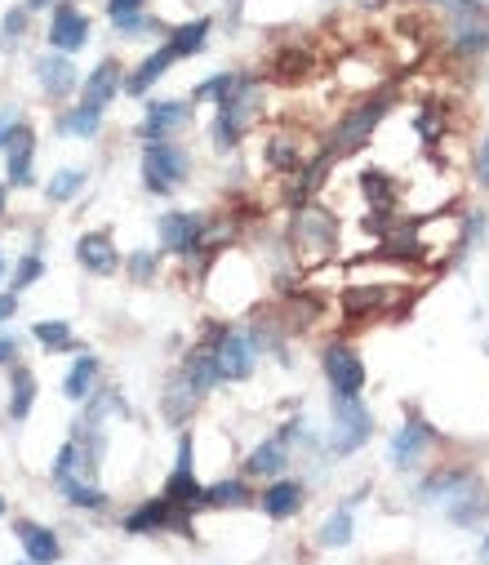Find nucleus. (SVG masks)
Instances as JSON below:
<instances>
[{"mask_svg":"<svg viewBox=\"0 0 489 565\" xmlns=\"http://www.w3.org/2000/svg\"><path fill=\"white\" fill-rule=\"evenodd\" d=\"M23 6H28V10L36 14V19H45V14H50V10L59 6V0H23Z\"/></svg>","mask_w":489,"mask_h":565,"instance_id":"51","label":"nucleus"},{"mask_svg":"<svg viewBox=\"0 0 489 565\" xmlns=\"http://www.w3.org/2000/svg\"><path fill=\"white\" fill-rule=\"evenodd\" d=\"M6 508H10V503H6V494H0V516H6Z\"/></svg>","mask_w":489,"mask_h":565,"instance_id":"55","label":"nucleus"},{"mask_svg":"<svg viewBox=\"0 0 489 565\" xmlns=\"http://www.w3.org/2000/svg\"><path fill=\"white\" fill-rule=\"evenodd\" d=\"M445 516H449V525H458V530H476L485 516H489V486L480 481V472H471L445 503Z\"/></svg>","mask_w":489,"mask_h":565,"instance_id":"27","label":"nucleus"},{"mask_svg":"<svg viewBox=\"0 0 489 565\" xmlns=\"http://www.w3.org/2000/svg\"><path fill=\"white\" fill-rule=\"evenodd\" d=\"M54 490L76 512H107V490L89 477H63V481H54Z\"/></svg>","mask_w":489,"mask_h":565,"instance_id":"40","label":"nucleus"},{"mask_svg":"<svg viewBox=\"0 0 489 565\" xmlns=\"http://www.w3.org/2000/svg\"><path fill=\"white\" fill-rule=\"evenodd\" d=\"M414 299H418V286H405V280H348V290L339 295V317L348 326L401 321L410 317Z\"/></svg>","mask_w":489,"mask_h":565,"instance_id":"4","label":"nucleus"},{"mask_svg":"<svg viewBox=\"0 0 489 565\" xmlns=\"http://www.w3.org/2000/svg\"><path fill=\"white\" fill-rule=\"evenodd\" d=\"M316 365H320V379L330 387V396H361L370 383L365 356L352 339H325L316 352Z\"/></svg>","mask_w":489,"mask_h":565,"instance_id":"14","label":"nucleus"},{"mask_svg":"<svg viewBox=\"0 0 489 565\" xmlns=\"http://www.w3.org/2000/svg\"><path fill=\"white\" fill-rule=\"evenodd\" d=\"M41 41H45V50L81 58L94 45V14H89V6H81V0H59V6L45 14Z\"/></svg>","mask_w":489,"mask_h":565,"instance_id":"15","label":"nucleus"},{"mask_svg":"<svg viewBox=\"0 0 489 565\" xmlns=\"http://www.w3.org/2000/svg\"><path fill=\"white\" fill-rule=\"evenodd\" d=\"M19 303H23V295H14V290H0V330H6V326L19 317Z\"/></svg>","mask_w":489,"mask_h":565,"instance_id":"49","label":"nucleus"},{"mask_svg":"<svg viewBox=\"0 0 489 565\" xmlns=\"http://www.w3.org/2000/svg\"><path fill=\"white\" fill-rule=\"evenodd\" d=\"M320 67H325L320 50H316L311 41L289 36V41H276V45H272V54H267V63H263V81H267L272 89H276V85H280V89H294V85L316 81Z\"/></svg>","mask_w":489,"mask_h":565,"instance_id":"16","label":"nucleus"},{"mask_svg":"<svg viewBox=\"0 0 489 565\" xmlns=\"http://www.w3.org/2000/svg\"><path fill=\"white\" fill-rule=\"evenodd\" d=\"M28 330H32V343H36L45 356H67V352H81V348H85V343L76 339L72 321H63V317H45V321H32Z\"/></svg>","mask_w":489,"mask_h":565,"instance_id":"37","label":"nucleus"},{"mask_svg":"<svg viewBox=\"0 0 489 565\" xmlns=\"http://www.w3.org/2000/svg\"><path fill=\"white\" fill-rule=\"evenodd\" d=\"M36 152H41V138H36V125L32 120H19L6 138V152H0V166H6V183L14 192H28L36 188Z\"/></svg>","mask_w":489,"mask_h":565,"instance_id":"20","label":"nucleus"},{"mask_svg":"<svg viewBox=\"0 0 489 565\" xmlns=\"http://www.w3.org/2000/svg\"><path fill=\"white\" fill-rule=\"evenodd\" d=\"M485 352H489V343H485Z\"/></svg>","mask_w":489,"mask_h":565,"instance_id":"58","label":"nucleus"},{"mask_svg":"<svg viewBox=\"0 0 489 565\" xmlns=\"http://www.w3.org/2000/svg\"><path fill=\"white\" fill-rule=\"evenodd\" d=\"M258 508H263V516H272V521H294L302 508H307V481H298V477H276V481H267L263 490H258Z\"/></svg>","mask_w":489,"mask_h":565,"instance_id":"29","label":"nucleus"},{"mask_svg":"<svg viewBox=\"0 0 489 565\" xmlns=\"http://www.w3.org/2000/svg\"><path fill=\"white\" fill-rule=\"evenodd\" d=\"M258 152H263L267 179H294L298 170H307L316 161L320 138L302 120H272L258 129Z\"/></svg>","mask_w":489,"mask_h":565,"instance_id":"6","label":"nucleus"},{"mask_svg":"<svg viewBox=\"0 0 489 565\" xmlns=\"http://www.w3.org/2000/svg\"><path fill=\"white\" fill-rule=\"evenodd\" d=\"M414 6H427L440 14H489L485 0H414Z\"/></svg>","mask_w":489,"mask_h":565,"instance_id":"45","label":"nucleus"},{"mask_svg":"<svg viewBox=\"0 0 489 565\" xmlns=\"http://www.w3.org/2000/svg\"><path fill=\"white\" fill-rule=\"evenodd\" d=\"M476 468L471 463H432V468H423L418 472V486H414V499L418 503H427V508H440L467 477H471Z\"/></svg>","mask_w":489,"mask_h":565,"instance_id":"30","label":"nucleus"},{"mask_svg":"<svg viewBox=\"0 0 489 565\" xmlns=\"http://www.w3.org/2000/svg\"><path fill=\"white\" fill-rule=\"evenodd\" d=\"M19 120H23L19 107H0V152H6V138H10V129H14Z\"/></svg>","mask_w":489,"mask_h":565,"instance_id":"50","label":"nucleus"},{"mask_svg":"<svg viewBox=\"0 0 489 565\" xmlns=\"http://www.w3.org/2000/svg\"><path fill=\"white\" fill-rule=\"evenodd\" d=\"M72 254H76V267H81L85 276H94V280H107V276H116V271L125 267V254H120L111 227H89V232H81Z\"/></svg>","mask_w":489,"mask_h":565,"instance_id":"23","label":"nucleus"},{"mask_svg":"<svg viewBox=\"0 0 489 565\" xmlns=\"http://www.w3.org/2000/svg\"><path fill=\"white\" fill-rule=\"evenodd\" d=\"M36 401H41V379H36V370L23 365V361L10 365V401H6L10 423H28L32 409H36Z\"/></svg>","mask_w":489,"mask_h":565,"instance_id":"36","label":"nucleus"},{"mask_svg":"<svg viewBox=\"0 0 489 565\" xmlns=\"http://www.w3.org/2000/svg\"><path fill=\"white\" fill-rule=\"evenodd\" d=\"M10 192H14L10 183H0V218H10Z\"/></svg>","mask_w":489,"mask_h":565,"instance_id":"52","label":"nucleus"},{"mask_svg":"<svg viewBox=\"0 0 489 565\" xmlns=\"http://www.w3.org/2000/svg\"><path fill=\"white\" fill-rule=\"evenodd\" d=\"M32 36H36V14L23 6H10L6 14H0V54H19V50H28L32 45Z\"/></svg>","mask_w":489,"mask_h":565,"instance_id":"38","label":"nucleus"},{"mask_svg":"<svg viewBox=\"0 0 489 565\" xmlns=\"http://www.w3.org/2000/svg\"><path fill=\"white\" fill-rule=\"evenodd\" d=\"M480 561L489 565V530H485V539H480Z\"/></svg>","mask_w":489,"mask_h":565,"instance_id":"54","label":"nucleus"},{"mask_svg":"<svg viewBox=\"0 0 489 565\" xmlns=\"http://www.w3.org/2000/svg\"><path fill=\"white\" fill-rule=\"evenodd\" d=\"M138 120H134V143H170V138H183L192 125H196V103L188 94H174V98H142L138 103Z\"/></svg>","mask_w":489,"mask_h":565,"instance_id":"10","label":"nucleus"},{"mask_svg":"<svg viewBox=\"0 0 489 565\" xmlns=\"http://www.w3.org/2000/svg\"><path fill=\"white\" fill-rule=\"evenodd\" d=\"M98 383H103V356L89 352V348H81V352L67 361V370H63V401L81 405Z\"/></svg>","mask_w":489,"mask_h":565,"instance_id":"34","label":"nucleus"},{"mask_svg":"<svg viewBox=\"0 0 489 565\" xmlns=\"http://www.w3.org/2000/svg\"><path fill=\"white\" fill-rule=\"evenodd\" d=\"M205 334L214 339V356H219V379H223V387L249 383V379L258 374L263 352H258V343L249 339L245 326H236V321H210Z\"/></svg>","mask_w":489,"mask_h":565,"instance_id":"13","label":"nucleus"},{"mask_svg":"<svg viewBox=\"0 0 489 565\" xmlns=\"http://www.w3.org/2000/svg\"><path fill=\"white\" fill-rule=\"evenodd\" d=\"M436 450H445V437L432 428V418L418 409V405H405V423L387 437V463L392 472H423L432 468Z\"/></svg>","mask_w":489,"mask_h":565,"instance_id":"8","label":"nucleus"},{"mask_svg":"<svg viewBox=\"0 0 489 565\" xmlns=\"http://www.w3.org/2000/svg\"><path fill=\"white\" fill-rule=\"evenodd\" d=\"M166 32H170V23L160 19L156 10H142V14H129V19L107 23V36L116 45H160V41H166Z\"/></svg>","mask_w":489,"mask_h":565,"instance_id":"33","label":"nucleus"},{"mask_svg":"<svg viewBox=\"0 0 489 565\" xmlns=\"http://www.w3.org/2000/svg\"><path fill=\"white\" fill-rule=\"evenodd\" d=\"M103 23H116V19H129V14H142L151 10V0H103Z\"/></svg>","mask_w":489,"mask_h":565,"instance_id":"46","label":"nucleus"},{"mask_svg":"<svg viewBox=\"0 0 489 565\" xmlns=\"http://www.w3.org/2000/svg\"><path fill=\"white\" fill-rule=\"evenodd\" d=\"M374 428H379V418L361 396H330V437H325V446H330L334 459H352L361 455L370 441H374Z\"/></svg>","mask_w":489,"mask_h":565,"instance_id":"9","label":"nucleus"},{"mask_svg":"<svg viewBox=\"0 0 489 565\" xmlns=\"http://www.w3.org/2000/svg\"><path fill=\"white\" fill-rule=\"evenodd\" d=\"M192 170H196V161H192L183 138H170V143H138V183L156 201H166L179 188H188Z\"/></svg>","mask_w":489,"mask_h":565,"instance_id":"7","label":"nucleus"},{"mask_svg":"<svg viewBox=\"0 0 489 565\" xmlns=\"http://www.w3.org/2000/svg\"><path fill=\"white\" fill-rule=\"evenodd\" d=\"M436 50L454 67H476L489 58V14H436Z\"/></svg>","mask_w":489,"mask_h":565,"instance_id":"11","label":"nucleus"},{"mask_svg":"<svg viewBox=\"0 0 489 565\" xmlns=\"http://www.w3.org/2000/svg\"><path fill=\"white\" fill-rule=\"evenodd\" d=\"M330 85L343 98H361V94L387 89L392 85V63H387V54H379L370 45H352L330 63Z\"/></svg>","mask_w":489,"mask_h":565,"instance_id":"12","label":"nucleus"},{"mask_svg":"<svg viewBox=\"0 0 489 565\" xmlns=\"http://www.w3.org/2000/svg\"><path fill=\"white\" fill-rule=\"evenodd\" d=\"M485 85H489V58H485Z\"/></svg>","mask_w":489,"mask_h":565,"instance_id":"57","label":"nucleus"},{"mask_svg":"<svg viewBox=\"0 0 489 565\" xmlns=\"http://www.w3.org/2000/svg\"><path fill=\"white\" fill-rule=\"evenodd\" d=\"M352 179H357V196L365 210H401L405 179H396L387 166H361Z\"/></svg>","mask_w":489,"mask_h":565,"instance_id":"28","label":"nucleus"},{"mask_svg":"<svg viewBox=\"0 0 489 565\" xmlns=\"http://www.w3.org/2000/svg\"><path fill=\"white\" fill-rule=\"evenodd\" d=\"M6 280H10V254L0 249V290H6Z\"/></svg>","mask_w":489,"mask_h":565,"instance_id":"53","label":"nucleus"},{"mask_svg":"<svg viewBox=\"0 0 489 565\" xmlns=\"http://www.w3.org/2000/svg\"><path fill=\"white\" fill-rule=\"evenodd\" d=\"M196 512H188V508H179V503H170L166 494H151V499H142L138 508H129L125 516H120V530L125 534H183V539H196V521H192Z\"/></svg>","mask_w":489,"mask_h":565,"instance_id":"17","label":"nucleus"},{"mask_svg":"<svg viewBox=\"0 0 489 565\" xmlns=\"http://www.w3.org/2000/svg\"><path fill=\"white\" fill-rule=\"evenodd\" d=\"M352 539H357V508L339 503L330 516L320 521V530H316V547H325V552H339V547H348Z\"/></svg>","mask_w":489,"mask_h":565,"instance_id":"41","label":"nucleus"},{"mask_svg":"<svg viewBox=\"0 0 489 565\" xmlns=\"http://www.w3.org/2000/svg\"><path fill=\"white\" fill-rule=\"evenodd\" d=\"M81 76H85V72L76 67V58H67V54H59V50H41V54L32 58V81H36V89H41V98L54 103V107L76 103Z\"/></svg>","mask_w":489,"mask_h":565,"instance_id":"18","label":"nucleus"},{"mask_svg":"<svg viewBox=\"0 0 489 565\" xmlns=\"http://www.w3.org/2000/svg\"><path fill=\"white\" fill-rule=\"evenodd\" d=\"M201 405H205V396L183 379V370L174 365L170 374H166V383H160V396H156V409H160V423H166V428L174 433H183L188 423L201 414Z\"/></svg>","mask_w":489,"mask_h":565,"instance_id":"22","label":"nucleus"},{"mask_svg":"<svg viewBox=\"0 0 489 565\" xmlns=\"http://www.w3.org/2000/svg\"><path fill=\"white\" fill-rule=\"evenodd\" d=\"M214 36H219V19H214V14H192V19L170 23L166 45L174 50L179 63H192V58H201V54L214 45Z\"/></svg>","mask_w":489,"mask_h":565,"instance_id":"26","label":"nucleus"},{"mask_svg":"<svg viewBox=\"0 0 489 565\" xmlns=\"http://www.w3.org/2000/svg\"><path fill=\"white\" fill-rule=\"evenodd\" d=\"M236 81H241V67H223V72H210V76H201L196 85H192V103L196 107H219L232 89H236Z\"/></svg>","mask_w":489,"mask_h":565,"instance_id":"43","label":"nucleus"},{"mask_svg":"<svg viewBox=\"0 0 489 565\" xmlns=\"http://www.w3.org/2000/svg\"><path fill=\"white\" fill-rule=\"evenodd\" d=\"M294 468V450H289V441L285 437H263L258 446H249L245 450V459H241V477H249V481H276V477H285Z\"/></svg>","mask_w":489,"mask_h":565,"instance_id":"25","label":"nucleus"},{"mask_svg":"<svg viewBox=\"0 0 489 565\" xmlns=\"http://www.w3.org/2000/svg\"><path fill=\"white\" fill-rule=\"evenodd\" d=\"M285 214L289 218H285L280 236H285L289 258L298 263V271L339 258V245H343V218H339V210H330L325 201H307V205H294Z\"/></svg>","mask_w":489,"mask_h":565,"instance_id":"3","label":"nucleus"},{"mask_svg":"<svg viewBox=\"0 0 489 565\" xmlns=\"http://www.w3.org/2000/svg\"><path fill=\"white\" fill-rule=\"evenodd\" d=\"M81 6H103V0H81Z\"/></svg>","mask_w":489,"mask_h":565,"instance_id":"56","label":"nucleus"},{"mask_svg":"<svg viewBox=\"0 0 489 565\" xmlns=\"http://www.w3.org/2000/svg\"><path fill=\"white\" fill-rule=\"evenodd\" d=\"M19 352H23V343H19L14 334H6V330H0V370L19 365Z\"/></svg>","mask_w":489,"mask_h":565,"instance_id":"47","label":"nucleus"},{"mask_svg":"<svg viewBox=\"0 0 489 565\" xmlns=\"http://www.w3.org/2000/svg\"><path fill=\"white\" fill-rule=\"evenodd\" d=\"M267 103H272V85L263 81V72H245L241 67L236 89L210 111V125H205L210 152L214 157H241L249 138L267 125Z\"/></svg>","mask_w":489,"mask_h":565,"instance_id":"1","label":"nucleus"},{"mask_svg":"<svg viewBox=\"0 0 489 565\" xmlns=\"http://www.w3.org/2000/svg\"><path fill=\"white\" fill-rule=\"evenodd\" d=\"M125 58L120 54H103L85 76H81V103H89V107H103V111H111V103L116 98H125Z\"/></svg>","mask_w":489,"mask_h":565,"instance_id":"24","label":"nucleus"},{"mask_svg":"<svg viewBox=\"0 0 489 565\" xmlns=\"http://www.w3.org/2000/svg\"><path fill=\"white\" fill-rule=\"evenodd\" d=\"M210 232H214V214L205 210H166V214H156V249L174 258V263H188L196 276H205L210 258Z\"/></svg>","mask_w":489,"mask_h":565,"instance_id":"5","label":"nucleus"},{"mask_svg":"<svg viewBox=\"0 0 489 565\" xmlns=\"http://www.w3.org/2000/svg\"><path fill=\"white\" fill-rule=\"evenodd\" d=\"M85 188H89V170H81V166H59V170L45 179L41 192H45L50 205L63 210V205H76V201L85 196Z\"/></svg>","mask_w":489,"mask_h":565,"instance_id":"39","label":"nucleus"},{"mask_svg":"<svg viewBox=\"0 0 489 565\" xmlns=\"http://www.w3.org/2000/svg\"><path fill=\"white\" fill-rule=\"evenodd\" d=\"M471 170H476V183H480V188H489V134L480 138V148H476V161H471Z\"/></svg>","mask_w":489,"mask_h":565,"instance_id":"48","label":"nucleus"},{"mask_svg":"<svg viewBox=\"0 0 489 565\" xmlns=\"http://www.w3.org/2000/svg\"><path fill=\"white\" fill-rule=\"evenodd\" d=\"M179 67V58H174V50L160 41V45H147V54H138L129 67H125V98H134V103H142V98H151L160 85H166V76Z\"/></svg>","mask_w":489,"mask_h":565,"instance_id":"21","label":"nucleus"},{"mask_svg":"<svg viewBox=\"0 0 489 565\" xmlns=\"http://www.w3.org/2000/svg\"><path fill=\"white\" fill-rule=\"evenodd\" d=\"M107 125V111L103 107H89V103H67V107H54V134L59 138H81V143H89V138H98Z\"/></svg>","mask_w":489,"mask_h":565,"instance_id":"32","label":"nucleus"},{"mask_svg":"<svg viewBox=\"0 0 489 565\" xmlns=\"http://www.w3.org/2000/svg\"><path fill=\"white\" fill-rule=\"evenodd\" d=\"M160 494H166L170 503H179V508H188V512H205V503H201L205 481L196 477V437H192V428L179 433V455H174V468H170L166 486H160Z\"/></svg>","mask_w":489,"mask_h":565,"instance_id":"19","label":"nucleus"},{"mask_svg":"<svg viewBox=\"0 0 489 565\" xmlns=\"http://www.w3.org/2000/svg\"><path fill=\"white\" fill-rule=\"evenodd\" d=\"M160 267H166V254H160L156 245H138L125 254V276H129V286H156L160 280Z\"/></svg>","mask_w":489,"mask_h":565,"instance_id":"42","label":"nucleus"},{"mask_svg":"<svg viewBox=\"0 0 489 565\" xmlns=\"http://www.w3.org/2000/svg\"><path fill=\"white\" fill-rule=\"evenodd\" d=\"M396 89H374V94H361V98H343V107L334 111V120L325 125L320 134V152L330 157V161H352L361 157L370 143H374V134L387 125V116L396 111Z\"/></svg>","mask_w":489,"mask_h":565,"instance_id":"2","label":"nucleus"},{"mask_svg":"<svg viewBox=\"0 0 489 565\" xmlns=\"http://www.w3.org/2000/svg\"><path fill=\"white\" fill-rule=\"evenodd\" d=\"M201 503H205V512H236V508H254V503H258V490H254L249 477L236 472V477L210 481L205 494H201Z\"/></svg>","mask_w":489,"mask_h":565,"instance_id":"35","label":"nucleus"},{"mask_svg":"<svg viewBox=\"0 0 489 565\" xmlns=\"http://www.w3.org/2000/svg\"><path fill=\"white\" fill-rule=\"evenodd\" d=\"M45 276V254H41V245H32V249H23L19 254V263L10 267V280H6V290H14V295H28L36 280Z\"/></svg>","mask_w":489,"mask_h":565,"instance_id":"44","label":"nucleus"},{"mask_svg":"<svg viewBox=\"0 0 489 565\" xmlns=\"http://www.w3.org/2000/svg\"><path fill=\"white\" fill-rule=\"evenodd\" d=\"M14 534H19V547L28 556V565H59L63 561V539L59 530L41 525V521H14Z\"/></svg>","mask_w":489,"mask_h":565,"instance_id":"31","label":"nucleus"}]
</instances>
